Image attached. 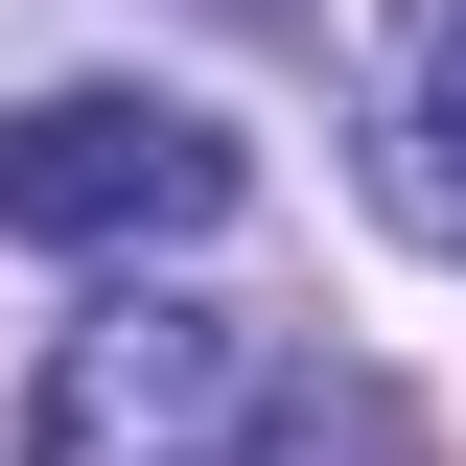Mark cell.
Masks as SVG:
<instances>
[{"label": "cell", "instance_id": "cell-3", "mask_svg": "<svg viewBox=\"0 0 466 466\" xmlns=\"http://www.w3.org/2000/svg\"><path fill=\"white\" fill-rule=\"evenodd\" d=\"M373 164H397V210L466 257V0H420V24H397V116H373Z\"/></svg>", "mask_w": 466, "mask_h": 466}, {"label": "cell", "instance_id": "cell-2", "mask_svg": "<svg viewBox=\"0 0 466 466\" xmlns=\"http://www.w3.org/2000/svg\"><path fill=\"white\" fill-rule=\"evenodd\" d=\"M233 140L187 94H116V70H70V94L0 116V233L24 257H187V233H233Z\"/></svg>", "mask_w": 466, "mask_h": 466}, {"label": "cell", "instance_id": "cell-1", "mask_svg": "<svg viewBox=\"0 0 466 466\" xmlns=\"http://www.w3.org/2000/svg\"><path fill=\"white\" fill-rule=\"evenodd\" d=\"M280 420H303V350L257 303H187V280H116L24 373V466H257Z\"/></svg>", "mask_w": 466, "mask_h": 466}]
</instances>
